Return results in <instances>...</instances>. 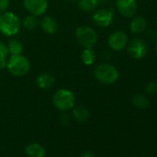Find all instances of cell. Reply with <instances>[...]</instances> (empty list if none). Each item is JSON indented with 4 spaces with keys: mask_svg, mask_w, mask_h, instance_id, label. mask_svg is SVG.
I'll use <instances>...</instances> for the list:
<instances>
[{
    "mask_svg": "<svg viewBox=\"0 0 157 157\" xmlns=\"http://www.w3.org/2000/svg\"><path fill=\"white\" fill-rule=\"evenodd\" d=\"M75 36L78 43L84 48H93L98 41V34L95 30L86 25L78 27L76 30Z\"/></svg>",
    "mask_w": 157,
    "mask_h": 157,
    "instance_id": "cell-5",
    "label": "cell"
},
{
    "mask_svg": "<svg viewBox=\"0 0 157 157\" xmlns=\"http://www.w3.org/2000/svg\"><path fill=\"white\" fill-rule=\"evenodd\" d=\"M80 157H95V156H94V154L93 152H91V151H85V152L82 153V154L80 155Z\"/></svg>",
    "mask_w": 157,
    "mask_h": 157,
    "instance_id": "cell-25",
    "label": "cell"
},
{
    "mask_svg": "<svg viewBox=\"0 0 157 157\" xmlns=\"http://www.w3.org/2000/svg\"><path fill=\"white\" fill-rule=\"evenodd\" d=\"M96 58V54L93 48H84L82 53V61L84 65H92Z\"/></svg>",
    "mask_w": 157,
    "mask_h": 157,
    "instance_id": "cell-18",
    "label": "cell"
},
{
    "mask_svg": "<svg viewBox=\"0 0 157 157\" xmlns=\"http://www.w3.org/2000/svg\"><path fill=\"white\" fill-rule=\"evenodd\" d=\"M52 102L54 106L62 112L68 111L75 106L76 98L73 92L67 89H60L57 90L52 98Z\"/></svg>",
    "mask_w": 157,
    "mask_h": 157,
    "instance_id": "cell-4",
    "label": "cell"
},
{
    "mask_svg": "<svg viewBox=\"0 0 157 157\" xmlns=\"http://www.w3.org/2000/svg\"><path fill=\"white\" fill-rule=\"evenodd\" d=\"M67 1L69 3H74V2H77V0H67Z\"/></svg>",
    "mask_w": 157,
    "mask_h": 157,
    "instance_id": "cell-26",
    "label": "cell"
},
{
    "mask_svg": "<svg viewBox=\"0 0 157 157\" xmlns=\"http://www.w3.org/2000/svg\"><path fill=\"white\" fill-rule=\"evenodd\" d=\"M36 84L42 90L50 89L55 84V78L50 73H42L36 78Z\"/></svg>",
    "mask_w": 157,
    "mask_h": 157,
    "instance_id": "cell-12",
    "label": "cell"
},
{
    "mask_svg": "<svg viewBox=\"0 0 157 157\" xmlns=\"http://www.w3.org/2000/svg\"><path fill=\"white\" fill-rule=\"evenodd\" d=\"M146 92L149 94H153L157 92V83L153 82H148V84L146 85Z\"/></svg>",
    "mask_w": 157,
    "mask_h": 157,
    "instance_id": "cell-22",
    "label": "cell"
},
{
    "mask_svg": "<svg viewBox=\"0 0 157 157\" xmlns=\"http://www.w3.org/2000/svg\"><path fill=\"white\" fill-rule=\"evenodd\" d=\"M6 67L11 75L15 77H23L29 73L31 63L29 59L22 55H11L7 60Z\"/></svg>",
    "mask_w": 157,
    "mask_h": 157,
    "instance_id": "cell-1",
    "label": "cell"
},
{
    "mask_svg": "<svg viewBox=\"0 0 157 157\" xmlns=\"http://www.w3.org/2000/svg\"><path fill=\"white\" fill-rule=\"evenodd\" d=\"M21 29V21L13 12L6 11L0 14V32L6 36H15Z\"/></svg>",
    "mask_w": 157,
    "mask_h": 157,
    "instance_id": "cell-2",
    "label": "cell"
},
{
    "mask_svg": "<svg viewBox=\"0 0 157 157\" xmlns=\"http://www.w3.org/2000/svg\"><path fill=\"white\" fill-rule=\"evenodd\" d=\"M94 77L103 84H113L119 78V72L117 67L109 63L99 64L94 69Z\"/></svg>",
    "mask_w": 157,
    "mask_h": 157,
    "instance_id": "cell-3",
    "label": "cell"
},
{
    "mask_svg": "<svg viewBox=\"0 0 157 157\" xmlns=\"http://www.w3.org/2000/svg\"><path fill=\"white\" fill-rule=\"evenodd\" d=\"M155 52H156V54H157V43H156V46H155Z\"/></svg>",
    "mask_w": 157,
    "mask_h": 157,
    "instance_id": "cell-27",
    "label": "cell"
},
{
    "mask_svg": "<svg viewBox=\"0 0 157 157\" xmlns=\"http://www.w3.org/2000/svg\"><path fill=\"white\" fill-rule=\"evenodd\" d=\"M128 53L134 59H142L147 54V45L140 38H133L127 44Z\"/></svg>",
    "mask_w": 157,
    "mask_h": 157,
    "instance_id": "cell-6",
    "label": "cell"
},
{
    "mask_svg": "<svg viewBox=\"0 0 157 157\" xmlns=\"http://www.w3.org/2000/svg\"><path fill=\"white\" fill-rule=\"evenodd\" d=\"M23 7L32 15L42 16L48 9L47 0H23Z\"/></svg>",
    "mask_w": 157,
    "mask_h": 157,
    "instance_id": "cell-7",
    "label": "cell"
},
{
    "mask_svg": "<svg viewBox=\"0 0 157 157\" xmlns=\"http://www.w3.org/2000/svg\"><path fill=\"white\" fill-rule=\"evenodd\" d=\"M37 25H38V21H37L36 16H34V15L31 14V15L27 16L23 21V26L28 31L34 30L37 27Z\"/></svg>",
    "mask_w": 157,
    "mask_h": 157,
    "instance_id": "cell-21",
    "label": "cell"
},
{
    "mask_svg": "<svg viewBox=\"0 0 157 157\" xmlns=\"http://www.w3.org/2000/svg\"><path fill=\"white\" fill-rule=\"evenodd\" d=\"M147 27V21L142 17H136L132 20L129 25L130 32L134 34L142 33Z\"/></svg>",
    "mask_w": 157,
    "mask_h": 157,
    "instance_id": "cell-14",
    "label": "cell"
},
{
    "mask_svg": "<svg viewBox=\"0 0 157 157\" xmlns=\"http://www.w3.org/2000/svg\"><path fill=\"white\" fill-rule=\"evenodd\" d=\"M77 3L81 10L84 12H92L98 8L100 0H77Z\"/></svg>",
    "mask_w": 157,
    "mask_h": 157,
    "instance_id": "cell-15",
    "label": "cell"
},
{
    "mask_svg": "<svg viewBox=\"0 0 157 157\" xmlns=\"http://www.w3.org/2000/svg\"><path fill=\"white\" fill-rule=\"evenodd\" d=\"M60 121H61L63 124H67V123H68V121H69V117H68L67 115L64 114V115H62V116H61V119H60Z\"/></svg>",
    "mask_w": 157,
    "mask_h": 157,
    "instance_id": "cell-24",
    "label": "cell"
},
{
    "mask_svg": "<svg viewBox=\"0 0 157 157\" xmlns=\"http://www.w3.org/2000/svg\"><path fill=\"white\" fill-rule=\"evenodd\" d=\"M9 48L6 44L0 41V68H5L7 67V60L9 56Z\"/></svg>",
    "mask_w": 157,
    "mask_h": 157,
    "instance_id": "cell-20",
    "label": "cell"
},
{
    "mask_svg": "<svg viewBox=\"0 0 157 157\" xmlns=\"http://www.w3.org/2000/svg\"><path fill=\"white\" fill-rule=\"evenodd\" d=\"M40 26L42 30L48 34H54L58 30L57 21L50 16H44L40 21Z\"/></svg>",
    "mask_w": 157,
    "mask_h": 157,
    "instance_id": "cell-11",
    "label": "cell"
},
{
    "mask_svg": "<svg viewBox=\"0 0 157 157\" xmlns=\"http://www.w3.org/2000/svg\"><path fill=\"white\" fill-rule=\"evenodd\" d=\"M8 48L10 55H21L23 51V44L21 41L17 39H12L9 42Z\"/></svg>",
    "mask_w": 157,
    "mask_h": 157,
    "instance_id": "cell-19",
    "label": "cell"
},
{
    "mask_svg": "<svg viewBox=\"0 0 157 157\" xmlns=\"http://www.w3.org/2000/svg\"><path fill=\"white\" fill-rule=\"evenodd\" d=\"M132 105L139 109H146L150 105V101L143 94H136L132 98Z\"/></svg>",
    "mask_w": 157,
    "mask_h": 157,
    "instance_id": "cell-17",
    "label": "cell"
},
{
    "mask_svg": "<svg viewBox=\"0 0 157 157\" xmlns=\"http://www.w3.org/2000/svg\"><path fill=\"white\" fill-rule=\"evenodd\" d=\"M72 115L74 117V118L78 121V122H86L89 117H90V112L88 109H86L83 106H77V107H73L72 108Z\"/></svg>",
    "mask_w": 157,
    "mask_h": 157,
    "instance_id": "cell-16",
    "label": "cell"
},
{
    "mask_svg": "<svg viewBox=\"0 0 157 157\" xmlns=\"http://www.w3.org/2000/svg\"><path fill=\"white\" fill-rule=\"evenodd\" d=\"M10 0H0V14L6 12L10 8Z\"/></svg>",
    "mask_w": 157,
    "mask_h": 157,
    "instance_id": "cell-23",
    "label": "cell"
},
{
    "mask_svg": "<svg viewBox=\"0 0 157 157\" xmlns=\"http://www.w3.org/2000/svg\"><path fill=\"white\" fill-rule=\"evenodd\" d=\"M114 21V12L109 9H100L96 10L93 16V21L101 28H106L111 25Z\"/></svg>",
    "mask_w": 157,
    "mask_h": 157,
    "instance_id": "cell-8",
    "label": "cell"
},
{
    "mask_svg": "<svg viewBox=\"0 0 157 157\" xmlns=\"http://www.w3.org/2000/svg\"><path fill=\"white\" fill-rule=\"evenodd\" d=\"M25 151L29 157H44L45 156V149L43 145L37 142L30 143L26 146Z\"/></svg>",
    "mask_w": 157,
    "mask_h": 157,
    "instance_id": "cell-13",
    "label": "cell"
},
{
    "mask_svg": "<svg viewBox=\"0 0 157 157\" xmlns=\"http://www.w3.org/2000/svg\"><path fill=\"white\" fill-rule=\"evenodd\" d=\"M107 43L112 50L121 51L128 44V35L123 31H116L110 34Z\"/></svg>",
    "mask_w": 157,
    "mask_h": 157,
    "instance_id": "cell-9",
    "label": "cell"
},
{
    "mask_svg": "<svg viewBox=\"0 0 157 157\" xmlns=\"http://www.w3.org/2000/svg\"><path fill=\"white\" fill-rule=\"evenodd\" d=\"M156 23H157V21H156Z\"/></svg>",
    "mask_w": 157,
    "mask_h": 157,
    "instance_id": "cell-28",
    "label": "cell"
},
{
    "mask_svg": "<svg viewBox=\"0 0 157 157\" xmlns=\"http://www.w3.org/2000/svg\"><path fill=\"white\" fill-rule=\"evenodd\" d=\"M116 7L119 14L125 18L133 17L138 9L136 0H117Z\"/></svg>",
    "mask_w": 157,
    "mask_h": 157,
    "instance_id": "cell-10",
    "label": "cell"
}]
</instances>
